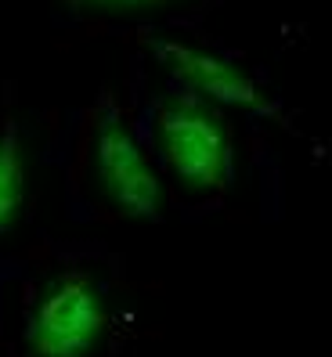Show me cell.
<instances>
[{"mask_svg": "<svg viewBox=\"0 0 332 357\" xmlns=\"http://www.w3.org/2000/svg\"><path fill=\"white\" fill-rule=\"evenodd\" d=\"M163 144L174 170L192 188H217L232 174V149L220 119L195 98H177L163 112Z\"/></svg>", "mask_w": 332, "mask_h": 357, "instance_id": "6da1fadb", "label": "cell"}, {"mask_svg": "<svg viewBox=\"0 0 332 357\" xmlns=\"http://www.w3.org/2000/svg\"><path fill=\"white\" fill-rule=\"evenodd\" d=\"M101 325H105V310L98 292L87 282L69 278L58 282L36 307L29 347L36 357H83L94 347Z\"/></svg>", "mask_w": 332, "mask_h": 357, "instance_id": "7a4b0ae2", "label": "cell"}, {"mask_svg": "<svg viewBox=\"0 0 332 357\" xmlns=\"http://www.w3.org/2000/svg\"><path fill=\"white\" fill-rule=\"evenodd\" d=\"M98 170L105 181V192L119 209H127L134 217H152L163 202V188L152 174V166L144 162L130 134L119 127V119H105L98 134Z\"/></svg>", "mask_w": 332, "mask_h": 357, "instance_id": "3957f363", "label": "cell"}, {"mask_svg": "<svg viewBox=\"0 0 332 357\" xmlns=\"http://www.w3.org/2000/svg\"><path fill=\"white\" fill-rule=\"evenodd\" d=\"M156 58L170 69L177 79H184L192 91L206 94V98H217L224 105H239V109H253V112H264L271 116L275 105L267 101L249 76H242L235 66L213 58V54H202L195 47H184V44H174V40H156L152 44Z\"/></svg>", "mask_w": 332, "mask_h": 357, "instance_id": "277c9868", "label": "cell"}, {"mask_svg": "<svg viewBox=\"0 0 332 357\" xmlns=\"http://www.w3.org/2000/svg\"><path fill=\"white\" fill-rule=\"evenodd\" d=\"M22 202V155L15 137H0V231L11 224Z\"/></svg>", "mask_w": 332, "mask_h": 357, "instance_id": "5b68a950", "label": "cell"}, {"mask_svg": "<svg viewBox=\"0 0 332 357\" xmlns=\"http://www.w3.org/2000/svg\"><path fill=\"white\" fill-rule=\"evenodd\" d=\"M83 8H105V11H134V8H156L163 0H76Z\"/></svg>", "mask_w": 332, "mask_h": 357, "instance_id": "8992f818", "label": "cell"}]
</instances>
